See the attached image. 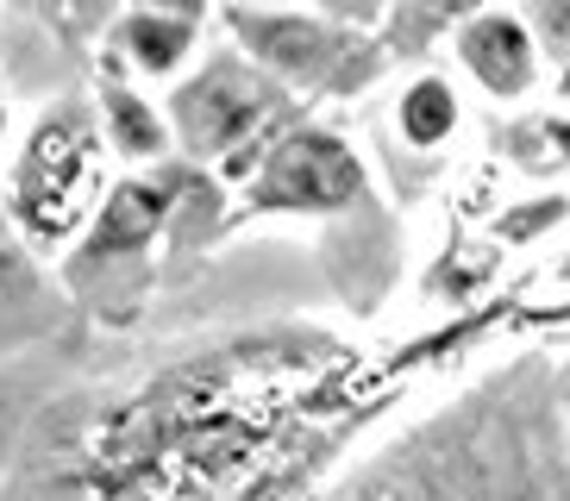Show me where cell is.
Wrapping results in <instances>:
<instances>
[{
  "mask_svg": "<svg viewBox=\"0 0 570 501\" xmlns=\"http://www.w3.org/2000/svg\"><path fill=\"white\" fill-rule=\"evenodd\" d=\"M458 63L470 69V82L483 88L489 100H527L539 88V38L533 26L508 7H476V13L458 26Z\"/></svg>",
  "mask_w": 570,
  "mask_h": 501,
  "instance_id": "5",
  "label": "cell"
},
{
  "mask_svg": "<svg viewBox=\"0 0 570 501\" xmlns=\"http://www.w3.org/2000/svg\"><path fill=\"white\" fill-rule=\"evenodd\" d=\"M0 132H7V100H0Z\"/></svg>",
  "mask_w": 570,
  "mask_h": 501,
  "instance_id": "15",
  "label": "cell"
},
{
  "mask_svg": "<svg viewBox=\"0 0 570 501\" xmlns=\"http://www.w3.org/2000/svg\"><path fill=\"white\" fill-rule=\"evenodd\" d=\"M558 100H570V50H564V63H558Z\"/></svg>",
  "mask_w": 570,
  "mask_h": 501,
  "instance_id": "14",
  "label": "cell"
},
{
  "mask_svg": "<svg viewBox=\"0 0 570 501\" xmlns=\"http://www.w3.org/2000/svg\"><path fill=\"white\" fill-rule=\"evenodd\" d=\"M226 32L264 76H276L295 95H352L376 76V45L314 7H257V0H226L219 7Z\"/></svg>",
  "mask_w": 570,
  "mask_h": 501,
  "instance_id": "2",
  "label": "cell"
},
{
  "mask_svg": "<svg viewBox=\"0 0 570 501\" xmlns=\"http://www.w3.org/2000/svg\"><path fill=\"white\" fill-rule=\"evenodd\" d=\"M370 188L364 164H357L352 138H338L333 126H283L245 169V207L238 219L257 214H345Z\"/></svg>",
  "mask_w": 570,
  "mask_h": 501,
  "instance_id": "3",
  "label": "cell"
},
{
  "mask_svg": "<svg viewBox=\"0 0 570 501\" xmlns=\"http://www.w3.org/2000/svg\"><path fill=\"white\" fill-rule=\"evenodd\" d=\"M195 38H202V19H176L157 13V7H126L107 32V50L119 63H132L138 76H176V69L195 57Z\"/></svg>",
  "mask_w": 570,
  "mask_h": 501,
  "instance_id": "7",
  "label": "cell"
},
{
  "mask_svg": "<svg viewBox=\"0 0 570 501\" xmlns=\"http://www.w3.org/2000/svg\"><path fill=\"white\" fill-rule=\"evenodd\" d=\"M307 7L338 19V26H352V32H364V26H376V19L389 13V0H307Z\"/></svg>",
  "mask_w": 570,
  "mask_h": 501,
  "instance_id": "11",
  "label": "cell"
},
{
  "mask_svg": "<svg viewBox=\"0 0 570 501\" xmlns=\"http://www.w3.org/2000/svg\"><path fill=\"white\" fill-rule=\"evenodd\" d=\"M533 38L552 50H570V0H533Z\"/></svg>",
  "mask_w": 570,
  "mask_h": 501,
  "instance_id": "10",
  "label": "cell"
},
{
  "mask_svg": "<svg viewBox=\"0 0 570 501\" xmlns=\"http://www.w3.org/2000/svg\"><path fill=\"white\" fill-rule=\"evenodd\" d=\"M132 7H157V13H176V19H202L207 0H132Z\"/></svg>",
  "mask_w": 570,
  "mask_h": 501,
  "instance_id": "12",
  "label": "cell"
},
{
  "mask_svg": "<svg viewBox=\"0 0 570 501\" xmlns=\"http://www.w3.org/2000/svg\"><path fill=\"white\" fill-rule=\"evenodd\" d=\"M539 138H546V145H558V157H570V119H546V126H539Z\"/></svg>",
  "mask_w": 570,
  "mask_h": 501,
  "instance_id": "13",
  "label": "cell"
},
{
  "mask_svg": "<svg viewBox=\"0 0 570 501\" xmlns=\"http://www.w3.org/2000/svg\"><path fill=\"white\" fill-rule=\"evenodd\" d=\"M95 157H101V132H95L88 107H51L32 126L13 169L19 226L45 245L76 233L88 214V195H95Z\"/></svg>",
  "mask_w": 570,
  "mask_h": 501,
  "instance_id": "4",
  "label": "cell"
},
{
  "mask_svg": "<svg viewBox=\"0 0 570 501\" xmlns=\"http://www.w3.org/2000/svg\"><path fill=\"white\" fill-rule=\"evenodd\" d=\"M458 119H464V107H458V88L445 76H414L395 100V132L407 150H445Z\"/></svg>",
  "mask_w": 570,
  "mask_h": 501,
  "instance_id": "9",
  "label": "cell"
},
{
  "mask_svg": "<svg viewBox=\"0 0 570 501\" xmlns=\"http://www.w3.org/2000/svg\"><path fill=\"white\" fill-rule=\"evenodd\" d=\"M95 100H101V138H107V150L132 157V164H157V157L176 145V138H169V114L157 107V100L138 95L132 82H119V69H101Z\"/></svg>",
  "mask_w": 570,
  "mask_h": 501,
  "instance_id": "8",
  "label": "cell"
},
{
  "mask_svg": "<svg viewBox=\"0 0 570 501\" xmlns=\"http://www.w3.org/2000/svg\"><path fill=\"white\" fill-rule=\"evenodd\" d=\"M283 107L288 88L276 76H264L245 50H219L188 82H176L164 114H169V138L188 157L226 164L233 176H245L257 150L283 132Z\"/></svg>",
  "mask_w": 570,
  "mask_h": 501,
  "instance_id": "1",
  "label": "cell"
},
{
  "mask_svg": "<svg viewBox=\"0 0 570 501\" xmlns=\"http://www.w3.org/2000/svg\"><path fill=\"white\" fill-rule=\"evenodd\" d=\"M169 195L176 183L169 176H132V183H114L95 200V219H88L82 245H76V269H114L138 250H151V238L164 233L169 219Z\"/></svg>",
  "mask_w": 570,
  "mask_h": 501,
  "instance_id": "6",
  "label": "cell"
}]
</instances>
